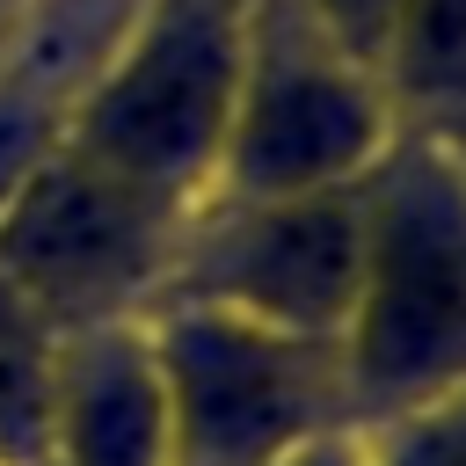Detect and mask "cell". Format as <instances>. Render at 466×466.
I'll return each mask as SVG.
<instances>
[{
    "instance_id": "1",
    "label": "cell",
    "mask_w": 466,
    "mask_h": 466,
    "mask_svg": "<svg viewBox=\"0 0 466 466\" xmlns=\"http://www.w3.org/2000/svg\"><path fill=\"white\" fill-rule=\"evenodd\" d=\"M240 102V44L218 15H175L160 36L138 44V58L95 95L80 160L138 189L146 204L182 189L233 131Z\"/></svg>"
},
{
    "instance_id": "2",
    "label": "cell",
    "mask_w": 466,
    "mask_h": 466,
    "mask_svg": "<svg viewBox=\"0 0 466 466\" xmlns=\"http://www.w3.org/2000/svg\"><path fill=\"white\" fill-rule=\"evenodd\" d=\"M357 364L371 386H422L466 357V211L400 197L364 248Z\"/></svg>"
},
{
    "instance_id": "3",
    "label": "cell",
    "mask_w": 466,
    "mask_h": 466,
    "mask_svg": "<svg viewBox=\"0 0 466 466\" xmlns=\"http://www.w3.org/2000/svg\"><path fill=\"white\" fill-rule=\"evenodd\" d=\"M167 430L189 466H262L306 430V364L248 320H189L167 342Z\"/></svg>"
},
{
    "instance_id": "4",
    "label": "cell",
    "mask_w": 466,
    "mask_h": 466,
    "mask_svg": "<svg viewBox=\"0 0 466 466\" xmlns=\"http://www.w3.org/2000/svg\"><path fill=\"white\" fill-rule=\"evenodd\" d=\"M146 226H153V204L73 153L58 167H36L15 189V204L0 218V269L29 299L95 306L138 277V262L153 248Z\"/></svg>"
},
{
    "instance_id": "5",
    "label": "cell",
    "mask_w": 466,
    "mask_h": 466,
    "mask_svg": "<svg viewBox=\"0 0 466 466\" xmlns=\"http://www.w3.org/2000/svg\"><path fill=\"white\" fill-rule=\"evenodd\" d=\"M371 102L364 87L328 66V58H291V51H269V66L248 80V95L233 102V131H226V153L240 167L248 189H277V197H299L306 182H328L342 175L364 146H371Z\"/></svg>"
},
{
    "instance_id": "6",
    "label": "cell",
    "mask_w": 466,
    "mask_h": 466,
    "mask_svg": "<svg viewBox=\"0 0 466 466\" xmlns=\"http://www.w3.org/2000/svg\"><path fill=\"white\" fill-rule=\"evenodd\" d=\"M364 226L335 197H291L255 218L226 255V291L277 328H328L357 306Z\"/></svg>"
},
{
    "instance_id": "7",
    "label": "cell",
    "mask_w": 466,
    "mask_h": 466,
    "mask_svg": "<svg viewBox=\"0 0 466 466\" xmlns=\"http://www.w3.org/2000/svg\"><path fill=\"white\" fill-rule=\"evenodd\" d=\"M58 422L73 430V466H160L175 451L167 386L131 342H102L87 364H73Z\"/></svg>"
},
{
    "instance_id": "8",
    "label": "cell",
    "mask_w": 466,
    "mask_h": 466,
    "mask_svg": "<svg viewBox=\"0 0 466 466\" xmlns=\"http://www.w3.org/2000/svg\"><path fill=\"white\" fill-rule=\"evenodd\" d=\"M51 422H58V379L44 364L36 328L0 291V444L7 451H29V444H44Z\"/></svg>"
},
{
    "instance_id": "9",
    "label": "cell",
    "mask_w": 466,
    "mask_h": 466,
    "mask_svg": "<svg viewBox=\"0 0 466 466\" xmlns=\"http://www.w3.org/2000/svg\"><path fill=\"white\" fill-rule=\"evenodd\" d=\"M393 51H400L408 87L466 95V0H400Z\"/></svg>"
},
{
    "instance_id": "10",
    "label": "cell",
    "mask_w": 466,
    "mask_h": 466,
    "mask_svg": "<svg viewBox=\"0 0 466 466\" xmlns=\"http://www.w3.org/2000/svg\"><path fill=\"white\" fill-rule=\"evenodd\" d=\"M320 15L335 22V36H342L350 51H386L400 0H320Z\"/></svg>"
},
{
    "instance_id": "11",
    "label": "cell",
    "mask_w": 466,
    "mask_h": 466,
    "mask_svg": "<svg viewBox=\"0 0 466 466\" xmlns=\"http://www.w3.org/2000/svg\"><path fill=\"white\" fill-rule=\"evenodd\" d=\"M393 466H466V415H437V422H422V430L393 451Z\"/></svg>"
}]
</instances>
